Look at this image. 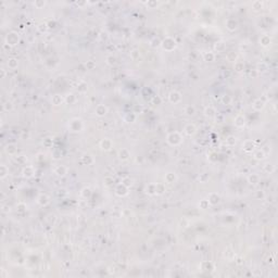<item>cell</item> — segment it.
<instances>
[{"label": "cell", "instance_id": "8992f818", "mask_svg": "<svg viewBox=\"0 0 278 278\" xmlns=\"http://www.w3.org/2000/svg\"><path fill=\"white\" fill-rule=\"evenodd\" d=\"M111 147H112V143H111V141H110L109 139H104V140L101 142V148H102L103 150H110Z\"/></svg>", "mask_w": 278, "mask_h": 278}, {"label": "cell", "instance_id": "9a60e30c", "mask_svg": "<svg viewBox=\"0 0 278 278\" xmlns=\"http://www.w3.org/2000/svg\"><path fill=\"white\" fill-rule=\"evenodd\" d=\"M8 65H9V67H11V69H15L17 66V61L15 59H10L9 62H8Z\"/></svg>", "mask_w": 278, "mask_h": 278}, {"label": "cell", "instance_id": "5b68a950", "mask_svg": "<svg viewBox=\"0 0 278 278\" xmlns=\"http://www.w3.org/2000/svg\"><path fill=\"white\" fill-rule=\"evenodd\" d=\"M17 41H19V37H17V35L15 34H10L8 36V43H10V45H15L17 43Z\"/></svg>", "mask_w": 278, "mask_h": 278}, {"label": "cell", "instance_id": "7a4b0ae2", "mask_svg": "<svg viewBox=\"0 0 278 278\" xmlns=\"http://www.w3.org/2000/svg\"><path fill=\"white\" fill-rule=\"evenodd\" d=\"M116 193H118L119 196H125L127 193V187L125 185H123V184L119 185L118 187H116Z\"/></svg>", "mask_w": 278, "mask_h": 278}, {"label": "cell", "instance_id": "5bb4252c", "mask_svg": "<svg viewBox=\"0 0 278 278\" xmlns=\"http://www.w3.org/2000/svg\"><path fill=\"white\" fill-rule=\"evenodd\" d=\"M23 174L25 177H32L33 176V169L31 167H26V168H24Z\"/></svg>", "mask_w": 278, "mask_h": 278}, {"label": "cell", "instance_id": "8fae6325", "mask_svg": "<svg viewBox=\"0 0 278 278\" xmlns=\"http://www.w3.org/2000/svg\"><path fill=\"white\" fill-rule=\"evenodd\" d=\"M119 155H120V159H121V160H126V159H128V157H129V153H128V151H127V150L123 149V150H121V151H120Z\"/></svg>", "mask_w": 278, "mask_h": 278}, {"label": "cell", "instance_id": "603a6c76", "mask_svg": "<svg viewBox=\"0 0 278 278\" xmlns=\"http://www.w3.org/2000/svg\"><path fill=\"white\" fill-rule=\"evenodd\" d=\"M214 59V56L212 55V53H210V56L209 55H205V60L207 61H212Z\"/></svg>", "mask_w": 278, "mask_h": 278}, {"label": "cell", "instance_id": "d6986e66", "mask_svg": "<svg viewBox=\"0 0 278 278\" xmlns=\"http://www.w3.org/2000/svg\"><path fill=\"white\" fill-rule=\"evenodd\" d=\"M205 114L208 116H213L215 114V111H214V109H212V108H208V109L205 110Z\"/></svg>", "mask_w": 278, "mask_h": 278}, {"label": "cell", "instance_id": "cb8c5ba5", "mask_svg": "<svg viewBox=\"0 0 278 278\" xmlns=\"http://www.w3.org/2000/svg\"><path fill=\"white\" fill-rule=\"evenodd\" d=\"M266 169H267V171H270V173H272V172L274 171V167H273L271 164H267V165H266Z\"/></svg>", "mask_w": 278, "mask_h": 278}, {"label": "cell", "instance_id": "44dd1931", "mask_svg": "<svg viewBox=\"0 0 278 278\" xmlns=\"http://www.w3.org/2000/svg\"><path fill=\"white\" fill-rule=\"evenodd\" d=\"M261 41H262V45H263V46H267V45L271 42L270 38H267V37H263V38L261 39Z\"/></svg>", "mask_w": 278, "mask_h": 278}, {"label": "cell", "instance_id": "7402d4cb", "mask_svg": "<svg viewBox=\"0 0 278 278\" xmlns=\"http://www.w3.org/2000/svg\"><path fill=\"white\" fill-rule=\"evenodd\" d=\"M227 142L228 143H230V145H235V142H236V140H235V138L234 137H228V139H227Z\"/></svg>", "mask_w": 278, "mask_h": 278}, {"label": "cell", "instance_id": "e0dca14e", "mask_svg": "<svg viewBox=\"0 0 278 278\" xmlns=\"http://www.w3.org/2000/svg\"><path fill=\"white\" fill-rule=\"evenodd\" d=\"M186 113H187L188 115H193V114H194V108L191 106V105L187 106V108H186Z\"/></svg>", "mask_w": 278, "mask_h": 278}, {"label": "cell", "instance_id": "52a82bcc", "mask_svg": "<svg viewBox=\"0 0 278 278\" xmlns=\"http://www.w3.org/2000/svg\"><path fill=\"white\" fill-rule=\"evenodd\" d=\"M235 124H236V126H238V127L243 126V125H245V118H243V116H241V115L237 116L236 120H235Z\"/></svg>", "mask_w": 278, "mask_h": 278}, {"label": "cell", "instance_id": "d4e9b609", "mask_svg": "<svg viewBox=\"0 0 278 278\" xmlns=\"http://www.w3.org/2000/svg\"><path fill=\"white\" fill-rule=\"evenodd\" d=\"M1 169H2V174H1V177H4V176H6V172H4V166H3V165L1 166Z\"/></svg>", "mask_w": 278, "mask_h": 278}, {"label": "cell", "instance_id": "30bf717a", "mask_svg": "<svg viewBox=\"0 0 278 278\" xmlns=\"http://www.w3.org/2000/svg\"><path fill=\"white\" fill-rule=\"evenodd\" d=\"M253 108L255 110H262L263 108H264V102L261 100V99H259V100H256L255 102H254V104H253Z\"/></svg>", "mask_w": 278, "mask_h": 278}, {"label": "cell", "instance_id": "7c38bea8", "mask_svg": "<svg viewBox=\"0 0 278 278\" xmlns=\"http://www.w3.org/2000/svg\"><path fill=\"white\" fill-rule=\"evenodd\" d=\"M218 196L217 194H215V193H212L211 196H210V200L208 201L209 203H211V204H216L217 202H218Z\"/></svg>", "mask_w": 278, "mask_h": 278}, {"label": "cell", "instance_id": "ffe728a7", "mask_svg": "<svg viewBox=\"0 0 278 278\" xmlns=\"http://www.w3.org/2000/svg\"><path fill=\"white\" fill-rule=\"evenodd\" d=\"M250 182H251V184H256L257 182H259V176H256V175H252V176H250Z\"/></svg>", "mask_w": 278, "mask_h": 278}, {"label": "cell", "instance_id": "3957f363", "mask_svg": "<svg viewBox=\"0 0 278 278\" xmlns=\"http://www.w3.org/2000/svg\"><path fill=\"white\" fill-rule=\"evenodd\" d=\"M106 112H108V109H106V108H105L104 105H102V104L98 105V106L96 108V114H97V115H99V116H103V115H105Z\"/></svg>", "mask_w": 278, "mask_h": 278}, {"label": "cell", "instance_id": "ba28073f", "mask_svg": "<svg viewBox=\"0 0 278 278\" xmlns=\"http://www.w3.org/2000/svg\"><path fill=\"white\" fill-rule=\"evenodd\" d=\"M237 22L235 21V20H228L227 21V27H228V30H230V31H234V30H236L237 28Z\"/></svg>", "mask_w": 278, "mask_h": 278}, {"label": "cell", "instance_id": "2e32d148", "mask_svg": "<svg viewBox=\"0 0 278 278\" xmlns=\"http://www.w3.org/2000/svg\"><path fill=\"white\" fill-rule=\"evenodd\" d=\"M65 172H66V169H65L64 166H60V167H58V168L56 169V173H57L58 175H61V176H63V175L65 174Z\"/></svg>", "mask_w": 278, "mask_h": 278}, {"label": "cell", "instance_id": "ac0fdd59", "mask_svg": "<svg viewBox=\"0 0 278 278\" xmlns=\"http://www.w3.org/2000/svg\"><path fill=\"white\" fill-rule=\"evenodd\" d=\"M254 157H255V159H257V160H262V159H264V152L263 151H257L256 153L254 154Z\"/></svg>", "mask_w": 278, "mask_h": 278}, {"label": "cell", "instance_id": "9c48e42d", "mask_svg": "<svg viewBox=\"0 0 278 278\" xmlns=\"http://www.w3.org/2000/svg\"><path fill=\"white\" fill-rule=\"evenodd\" d=\"M185 130H186V134H187V135H189V136H190V135H193V134L196 133V127L193 126V125H190V124H189V125H187V126H186Z\"/></svg>", "mask_w": 278, "mask_h": 278}, {"label": "cell", "instance_id": "6da1fadb", "mask_svg": "<svg viewBox=\"0 0 278 278\" xmlns=\"http://www.w3.org/2000/svg\"><path fill=\"white\" fill-rule=\"evenodd\" d=\"M181 140H182V138L179 137V135L177 133H174L172 135L168 136V142L171 143V145H178V143L181 142Z\"/></svg>", "mask_w": 278, "mask_h": 278}, {"label": "cell", "instance_id": "277c9868", "mask_svg": "<svg viewBox=\"0 0 278 278\" xmlns=\"http://www.w3.org/2000/svg\"><path fill=\"white\" fill-rule=\"evenodd\" d=\"M179 100H181V95L176 91H173L169 94V101L171 102H174V103H177Z\"/></svg>", "mask_w": 278, "mask_h": 278}, {"label": "cell", "instance_id": "4fadbf2b", "mask_svg": "<svg viewBox=\"0 0 278 278\" xmlns=\"http://www.w3.org/2000/svg\"><path fill=\"white\" fill-rule=\"evenodd\" d=\"M38 202L41 204V205H46L48 202H49V198L47 196H45V194H41L39 197V199H38Z\"/></svg>", "mask_w": 278, "mask_h": 278}]
</instances>
